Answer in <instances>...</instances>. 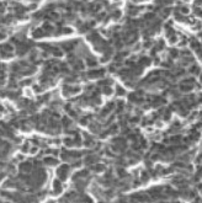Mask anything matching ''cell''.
I'll use <instances>...</instances> for the list:
<instances>
[{"mask_svg":"<svg viewBox=\"0 0 202 203\" xmlns=\"http://www.w3.org/2000/svg\"><path fill=\"white\" fill-rule=\"evenodd\" d=\"M116 94H117V95H121L122 96V95H125V94H126V91L123 90L121 86H117L116 87Z\"/></svg>","mask_w":202,"mask_h":203,"instance_id":"5","label":"cell"},{"mask_svg":"<svg viewBox=\"0 0 202 203\" xmlns=\"http://www.w3.org/2000/svg\"><path fill=\"white\" fill-rule=\"evenodd\" d=\"M194 14L196 15V16L202 17V9H201V8H196V9H195V11H194Z\"/></svg>","mask_w":202,"mask_h":203,"instance_id":"6","label":"cell"},{"mask_svg":"<svg viewBox=\"0 0 202 203\" xmlns=\"http://www.w3.org/2000/svg\"><path fill=\"white\" fill-rule=\"evenodd\" d=\"M43 163L46 165H57V164H58V160L54 159L53 157H47V158H44Z\"/></svg>","mask_w":202,"mask_h":203,"instance_id":"3","label":"cell"},{"mask_svg":"<svg viewBox=\"0 0 202 203\" xmlns=\"http://www.w3.org/2000/svg\"><path fill=\"white\" fill-rule=\"evenodd\" d=\"M69 171H70V166H68V165L59 166V168L57 169V177H58L59 180H62V181H64L67 177H68Z\"/></svg>","mask_w":202,"mask_h":203,"instance_id":"1","label":"cell"},{"mask_svg":"<svg viewBox=\"0 0 202 203\" xmlns=\"http://www.w3.org/2000/svg\"><path fill=\"white\" fill-rule=\"evenodd\" d=\"M85 63L89 65V67H91V68H94V67H96L97 65V62H96V59H94V58H91L90 55H87V58H86V62Z\"/></svg>","mask_w":202,"mask_h":203,"instance_id":"4","label":"cell"},{"mask_svg":"<svg viewBox=\"0 0 202 203\" xmlns=\"http://www.w3.org/2000/svg\"><path fill=\"white\" fill-rule=\"evenodd\" d=\"M103 74H105V69H94V70H89V73H87V76L90 78V79H97V78H100V76H102Z\"/></svg>","mask_w":202,"mask_h":203,"instance_id":"2","label":"cell"}]
</instances>
